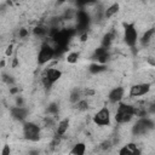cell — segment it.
<instances>
[{"mask_svg": "<svg viewBox=\"0 0 155 155\" xmlns=\"http://www.w3.org/2000/svg\"><path fill=\"white\" fill-rule=\"evenodd\" d=\"M134 115H137V109L133 105L120 103L115 111V121L117 124H127L132 120Z\"/></svg>", "mask_w": 155, "mask_h": 155, "instance_id": "cell-1", "label": "cell"}, {"mask_svg": "<svg viewBox=\"0 0 155 155\" xmlns=\"http://www.w3.org/2000/svg\"><path fill=\"white\" fill-rule=\"evenodd\" d=\"M153 128H154L153 120L145 116H140V119H138L132 126V133L134 136H144Z\"/></svg>", "mask_w": 155, "mask_h": 155, "instance_id": "cell-2", "label": "cell"}, {"mask_svg": "<svg viewBox=\"0 0 155 155\" xmlns=\"http://www.w3.org/2000/svg\"><path fill=\"white\" fill-rule=\"evenodd\" d=\"M124 41L125 44L133 48L138 41V31L133 23H125L124 24Z\"/></svg>", "mask_w": 155, "mask_h": 155, "instance_id": "cell-3", "label": "cell"}, {"mask_svg": "<svg viewBox=\"0 0 155 155\" xmlns=\"http://www.w3.org/2000/svg\"><path fill=\"white\" fill-rule=\"evenodd\" d=\"M54 56H56L54 46L50 45L48 42H44L39 50V53H38V63L40 65H44V64L48 63Z\"/></svg>", "mask_w": 155, "mask_h": 155, "instance_id": "cell-4", "label": "cell"}, {"mask_svg": "<svg viewBox=\"0 0 155 155\" xmlns=\"http://www.w3.org/2000/svg\"><path fill=\"white\" fill-rule=\"evenodd\" d=\"M62 76V71L57 68H47L42 75V85L45 88H51L52 85Z\"/></svg>", "mask_w": 155, "mask_h": 155, "instance_id": "cell-5", "label": "cell"}, {"mask_svg": "<svg viewBox=\"0 0 155 155\" xmlns=\"http://www.w3.org/2000/svg\"><path fill=\"white\" fill-rule=\"evenodd\" d=\"M23 136L30 142H36L40 139V127L35 122H25L23 125Z\"/></svg>", "mask_w": 155, "mask_h": 155, "instance_id": "cell-6", "label": "cell"}, {"mask_svg": "<svg viewBox=\"0 0 155 155\" xmlns=\"http://www.w3.org/2000/svg\"><path fill=\"white\" fill-rule=\"evenodd\" d=\"M110 110L107 107L101 108L94 115H93V122L98 126H109L110 125Z\"/></svg>", "mask_w": 155, "mask_h": 155, "instance_id": "cell-7", "label": "cell"}, {"mask_svg": "<svg viewBox=\"0 0 155 155\" xmlns=\"http://www.w3.org/2000/svg\"><path fill=\"white\" fill-rule=\"evenodd\" d=\"M151 88V85L149 82H140V84H136L133 86L130 87V97L136 98V97H140L147 94Z\"/></svg>", "mask_w": 155, "mask_h": 155, "instance_id": "cell-8", "label": "cell"}, {"mask_svg": "<svg viewBox=\"0 0 155 155\" xmlns=\"http://www.w3.org/2000/svg\"><path fill=\"white\" fill-rule=\"evenodd\" d=\"M124 94H125V90H124V87L117 86V87H114V88L109 92V94H108V99H109L110 103H115V104H116V103H120V102L122 101Z\"/></svg>", "mask_w": 155, "mask_h": 155, "instance_id": "cell-9", "label": "cell"}, {"mask_svg": "<svg viewBox=\"0 0 155 155\" xmlns=\"http://www.w3.org/2000/svg\"><path fill=\"white\" fill-rule=\"evenodd\" d=\"M11 115H12L13 119L22 121V120H24V119L27 117V115H28V109H25V108L22 107V105H16V107H13V108L11 109Z\"/></svg>", "mask_w": 155, "mask_h": 155, "instance_id": "cell-10", "label": "cell"}, {"mask_svg": "<svg viewBox=\"0 0 155 155\" xmlns=\"http://www.w3.org/2000/svg\"><path fill=\"white\" fill-rule=\"evenodd\" d=\"M109 58V53H108V48H104V47H99L94 51L93 53V59L97 61V63H102L104 64Z\"/></svg>", "mask_w": 155, "mask_h": 155, "instance_id": "cell-11", "label": "cell"}, {"mask_svg": "<svg viewBox=\"0 0 155 155\" xmlns=\"http://www.w3.org/2000/svg\"><path fill=\"white\" fill-rule=\"evenodd\" d=\"M88 22H90V17H88V15L86 13V12H84V11H81V12H79V15H78V29H80L81 31H84V30H86L87 29V27H88Z\"/></svg>", "mask_w": 155, "mask_h": 155, "instance_id": "cell-12", "label": "cell"}, {"mask_svg": "<svg viewBox=\"0 0 155 155\" xmlns=\"http://www.w3.org/2000/svg\"><path fill=\"white\" fill-rule=\"evenodd\" d=\"M68 128H69V120L68 119H64V120L59 121L57 127H56V136L57 137H62L63 134H65Z\"/></svg>", "mask_w": 155, "mask_h": 155, "instance_id": "cell-13", "label": "cell"}, {"mask_svg": "<svg viewBox=\"0 0 155 155\" xmlns=\"http://www.w3.org/2000/svg\"><path fill=\"white\" fill-rule=\"evenodd\" d=\"M119 8H120L119 4H113V5H110L109 7H107V8L104 10L103 17H104V18H110V17H113L115 13H117Z\"/></svg>", "mask_w": 155, "mask_h": 155, "instance_id": "cell-14", "label": "cell"}, {"mask_svg": "<svg viewBox=\"0 0 155 155\" xmlns=\"http://www.w3.org/2000/svg\"><path fill=\"white\" fill-rule=\"evenodd\" d=\"M85 151H86V144L85 143H76L75 145H73V148L69 153L74 154V155H84Z\"/></svg>", "mask_w": 155, "mask_h": 155, "instance_id": "cell-15", "label": "cell"}, {"mask_svg": "<svg viewBox=\"0 0 155 155\" xmlns=\"http://www.w3.org/2000/svg\"><path fill=\"white\" fill-rule=\"evenodd\" d=\"M81 97H82V92H81L79 88H74V90L70 92L69 101H70V103L75 104L78 101H80V99H81Z\"/></svg>", "mask_w": 155, "mask_h": 155, "instance_id": "cell-16", "label": "cell"}, {"mask_svg": "<svg viewBox=\"0 0 155 155\" xmlns=\"http://www.w3.org/2000/svg\"><path fill=\"white\" fill-rule=\"evenodd\" d=\"M154 33H155V30L151 28V29H149V30H147L144 34H143V36H142V39H140V41H142V44L143 45H148L151 40H153V36H154Z\"/></svg>", "mask_w": 155, "mask_h": 155, "instance_id": "cell-17", "label": "cell"}, {"mask_svg": "<svg viewBox=\"0 0 155 155\" xmlns=\"http://www.w3.org/2000/svg\"><path fill=\"white\" fill-rule=\"evenodd\" d=\"M88 70H90L91 73H93V74H98V73H101V71L107 70V67H105L104 64H102V63H93V64L90 65Z\"/></svg>", "mask_w": 155, "mask_h": 155, "instance_id": "cell-18", "label": "cell"}, {"mask_svg": "<svg viewBox=\"0 0 155 155\" xmlns=\"http://www.w3.org/2000/svg\"><path fill=\"white\" fill-rule=\"evenodd\" d=\"M47 33H48V30L42 25H38L33 29V34L35 36H39V38H45L47 35Z\"/></svg>", "mask_w": 155, "mask_h": 155, "instance_id": "cell-19", "label": "cell"}, {"mask_svg": "<svg viewBox=\"0 0 155 155\" xmlns=\"http://www.w3.org/2000/svg\"><path fill=\"white\" fill-rule=\"evenodd\" d=\"M113 39H114V35H113L111 33L105 34V35L103 36V40H102V45H103L102 47H104V48H109V46H110Z\"/></svg>", "mask_w": 155, "mask_h": 155, "instance_id": "cell-20", "label": "cell"}, {"mask_svg": "<svg viewBox=\"0 0 155 155\" xmlns=\"http://www.w3.org/2000/svg\"><path fill=\"white\" fill-rule=\"evenodd\" d=\"M75 105H76V109H78V110L85 111V110H87V108H88V102H87L86 99H80V101H78V102L75 103Z\"/></svg>", "mask_w": 155, "mask_h": 155, "instance_id": "cell-21", "label": "cell"}, {"mask_svg": "<svg viewBox=\"0 0 155 155\" xmlns=\"http://www.w3.org/2000/svg\"><path fill=\"white\" fill-rule=\"evenodd\" d=\"M78 58H79V53L78 52H71V53H69L67 56V62L74 64V63L78 62Z\"/></svg>", "mask_w": 155, "mask_h": 155, "instance_id": "cell-22", "label": "cell"}, {"mask_svg": "<svg viewBox=\"0 0 155 155\" xmlns=\"http://www.w3.org/2000/svg\"><path fill=\"white\" fill-rule=\"evenodd\" d=\"M47 111H48V113H53V114H56V113L58 111V105H57V104H54V103H53V104H51V105L47 108Z\"/></svg>", "mask_w": 155, "mask_h": 155, "instance_id": "cell-23", "label": "cell"}, {"mask_svg": "<svg viewBox=\"0 0 155 155\" xmlns=\"http://www.w3.org/2000/svg\"><path fill=\"white\" fill-rule=\"evenodd\" d=\"M111 147V142L110 140H104L103 143H102V145H101V148L103 149V150H105V149H109Z\"/></svg>", "mask_w": 155, "mask_h": 155, "instance_id": "cell-24", "label": "cell"}, {"mask_svg": "<svg viewBox=\"0 0 155 155\" xmlns=\"http://www.w3.org/2000/svg\"><path fill=\"white\" fill-rule=\"evenodd\" d=\"M28 35V30L27 29H19V38H24Z\"/></svg>", "mask_w": 155, "mask_h": 155, "instance_id": "cell-25", "label": "cell"}, {"mask_svg": "<svg viewBox=\"0 0 155 155\" xmlns=\"http://www.w3.org/2000/svg\"><path fill=\"white\" fill-rule=\"evenodd\" d=\"M8 153H10V149H8V147L6 145V148L2 150V154H8Z\"/></svg>", "mask_w": 155, "mask_h": 155, "instance_id": "cell-26", "label": "cell"}, {"mask_svg": "<svg viewBox=\"0 0 155 155\" xmlns=\"http://www.w3.org/2000/svg\"><path fill=\"white\" fill-rule=\"evenodd\" d=\"M11 52H12V47L10 46V47L7 48V51H6V54H7V56H10V54H11Z\"/></svg>", "mask_w": 155, "mask_h": 155, "instance_id": "cell-27", "label": "cell"}, {"mask_svg": "<svg viewBox=\"0 0 155 155\" xmlns=\"http://www.w3.org/2000/svg\"><path fill=\"white\" fill-rule=\"evenodd\" d=\"M58 1V4H63V2H65L67 0H57Z\"/></svg>", "mask_w": 155, "mask_h": 155, "instance_id": "cell-28", "label": "cell"}]
</instances>
